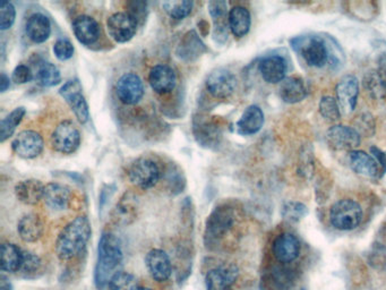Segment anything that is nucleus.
I'll return each mask as SVG.
<instances>
[{
    "label": "nucleus",
    "mask_w": 386,
    "mask_h": 290,
    "mask_svg": "<svg viewBox=\"0 0 386 290\" xmlns=\"http://www.w3.org/2000/svg\"><path fill=\"white\" fill-rule=\"evenodd\" d=\"M124 252L120 240L115 234L106 231L101 236L97 246V264L95 270V284L97 289L109 286L112 277L121 271Z\"/></svg>",
    "instance_id": "1"
},
{
    "label": "nucleus",
    "mask_w": 386,
    "mask_h": 290,
    "mask_svg": "<svg viewBox=\"0 0 386 290\" xmlns=\"http://www.w3.org/2000/svg\"><path fill=\"white\" fill-rule=\"evenodd\" d=\"M291 47L312 67H324L327 62L340 65V48L333 39L319 36H297L291 40Z\"/></svg>",
    "instance_id": "2"
},
{
    "label": "nucleus",
    "mask_w": 386,
    "mask_h": 290,
    "mask_svg": "<svg viewBox=\"0 0 386 290\" xmlns=\"http://www.w3.org/2000/svg\"><path fill=\"white\" fill-rule=\"evenodd\" d=\"M92 235L91 222L85 216H80L69 222L57 237V256L69 261L80 256L89 243Z\"/></svg>",
    "instance_id": "3"
},
{
    "label": "nucleus",
    "mask_w": 386,
    "mask_h": 290,
    "mask_svg": "<svg viewBox=\"0 0 386 290\" xmlns=\"http://www.w3.org/2000/svg\"><path fill=\"white\" fill-rule=\"evenodd\" d=\"M235 222V212L229 205L216 207L207 216L204 229V244L207 249H213L220 240L233 228Z\"/></svg>",
    "instance_id": "4"
},
{
    "label": "nucleus",
    "mask_w": 386,
    "mask_h": 290,
    "mask_svg": "<svg viewBox=\"0 0 386 290\" xmlns=\"http://www.w3.org/2000/svg\"><path fill=\"white\" fill-rule=\"evenodd\" d=\"M330 220L332 225L339 230H352L363 220V210L352 200H341L336 202L331 209Z\"/></svg>",
    "instance_id": "5"
},
{
    "label": "nucleus",
    "mask_w": 386,
    "mask_h": 290,
    "mask_svg": "<svg viewBox=\"0 0 386 290\" xmlns=\"http://www.w3.org/2000/svg\"><path fill=\"white\" fill-rule=\"evenodd\" d=\"M159 165L149 158H139L134 161L128 169L130 183L141 190H150L161 179Z\"/></svg>",
    "instance_id": "6"
},
{
    "label": "nucleus",
    "mask_w": 386,
    "mask_h": 290,
    "mask_svg": "<svg viewBox=\"0 0 386 290\" xmlns=\"http://www.w3.org/2000/svg\"><path fill=\"white\" fill-rule=\"evenodd\" d=\"M81 132L76 125L71 120H64L60 123L51 137V145L53 150L62 154H71L80 148Z\"/></svg>",
    "instance_id": "7"
},
{
    "label": "nucleus",
    "mask_w": 386,
    "mask_h": 290,
    "mask_svg": "<svg viewBox=\"0 0 386 290\" xmlns=\"http://www.w3.org/2000/svg\"><path fill=\"white\" fill-rule=\"evenodd\" d=\"M60 95L65 99L71 111L81 124H85L90 118L89 104L83 95L80 81L71 80L62 86Z\"/></svg>",
    "instance_id": "8"
},
{
    "label": "nucleus",
    "mask_w": 386,
    "mask_h": 290,
    "mask_svg": "<svg viewBox=\"0 0 386 290\" xmlns=\"http://www.w3.org/2000/svg\"><path fill=\"white\" fill-rule=\"evenodd\" d=\"M137 21L128 13H115L106 20L110 38L118 43L130 41L137 31Z\"/></svg>",
    "instance_id": "9"
},
{
    "label": "nucleus",
    "mask_w": 386,
    "mask_h": 290,
    "mask_svg": "<svg viewBox=\"0 0 386 290\" xmlns=\"http://www.w3.org/2000/svg\"><path fill=\"white\" fill-rule=\"evenodd\" d=\"M116 95L121 104L135 106L144 95V84L141 77L135 73L121 75L116 84Z\"/></svg>",
    "instance_id": "10"
},
{
    "label": "nucleus",
    "mask_w": 386,
    "mask_h": 290,
    "mask_svg": "<svg viewBox=\"0 0 386 290\" xmlns=\"http://www.w3.org/2000/svg\"><path fill=\"white\" fill-rule=\"evenodd\" d=\"M207 90L216 99H227L236 91L237 78L230 71L216 69L207 76Z\"/></svg>",
    "instance_id": "11"
},
{
    "label": "nucleus",
    "mask_w": 386,
    "mask_h": 290,
    "mask_svg": "<svg viewBox=\"0 0 386 290\" xmlns=\"http://www.w3.org/2000/svg\"><path fill=\"white\" fill-rule=\"evenodd\" d=\"M45 148V141L36 130H23L13 139V151L23 159L39 157Z\"/></svg>",
    "instance_id": "12"
},
{
    "label": "nucleus",
    "mask_w": 386,
    "mask_h": 290,
    "mask_svg": "<svg viewBox=\"0 0 386 290\" xmlns=\"http://www.w3.org/2000/svg\"><path fill=\"white\" fill-rule=\"evenodd\" d=\"M327 143L338 151H354L360 144V134L354 128L336 125L327 130Z\"/></svg>",
    "instance_id": "13"
},
{
    "label": "nucleus",
    "mask_w": 386,
    "mask_h": 290,
    "mask_svg": "<svg viewBox=\"0 0 386 290\" xmlns=\"http://www.w3.org/2000/svg\"><path fill=\"white\" fill-rule=\"evenodd\" d=\"M238 275L239 270L235 264L224 263L211 269L205 275L207 290H231Z\"/></svg>",
    "instance_id": "14"
},
{
    "label": "nucleus",
    "mask_w": 386,
    "mask_h": 290,
    "mask_svg": "<svg viewBox=\"0 0 386 290\" xmlns=\"http://www.w3.org/2000/svg\"><path fill=\"white\" fill-rule=\"evenodd\" d=\"M145 265L156 282H167L172 275V263L169 255L163 249H151L145 256Z\"/></svg>",
    "instance_id": "15"
},
{
    "label": "nucleus",
    "mask_w": 386,
    "mask_h": 290,
    "mask_svg": "<svg viewBox=\"0 0 386 290\" xmlns=\"http://www.w3.org/2000/svg\"><path fill=\"white\" fill-rule=\"evenodd\" d=\"M336 101L342 113H350L356 108L359 95V83L354 75L342 77L336 85Z\"/></svg>",
    "instance_id": "16"
},
{
    "label": "nucleus",
    "mask_w": 386,
    "mask_h": 290,
    "mask_svg": "<svg viewBox=\"0 0 386 290\" xmlns=\"http://www.w3.org/2000/svg\"><path fill=\"white\" fill-rule=\"evenodd\" d=\"M193 133L198 144L207 149L218 146L222 139L221 128L219 127V125L203 117L194 119Z\"/></svg>",
    "instance_id": "17"
},
{
    "label": "nucleus",
    "mask_w": 386,
    "mask_h": 290,
    "mask_svg": "<svg viewBox=\"0 0 386 290\" xmlns=\"http://www.w3.org/2000/svg\"><path fill=\"white\" fill-rule=\"evenodd\" d=\"M149 83L158 95H167L176 88L177 75L170 66L160 64L151 69Z\"/></svg>",
    "instance_id": "18"
},
{
    "label": "nucleus",
    "mask_w": 386,
    "mask_h": 290,
    "mask_svg": "<svg viewBox=\"0 0 386 290\" xmlns=\"http://www.w3.org/2000/svg\"><path fill=\"white\" fill-rule=\"evenodd\" d=\"M272 251L277 260L282 263H290L299 256L301 243L295 235L283 233L275 238Z\"/></svg>",
    "instance_id": "19"
},
{
    "label": "nucleus",
    "mask_w": 386,
    "mask_h": 290,
    "mask_svg": "<svg viewBox=\"0 0 386 290\" xmlns=\"http://www.w3.org/2000/svg\"><path fill=\"white\" fill-rule=\"evenodd\" d=\"M73 32L80 43L91 46L100 38V25L91 16H77L73 22Z\"/></svg>",
    "instance_id": "20"
},
{
    "label": "nucleus",
    "mask_w": 386,
    "mask_h": 290,
    "mask_svg": "<svg viewBox=\"0 0 386 290\" xmlns=\"http://www.w3.org/2000/svg\"><path fill=\"white\" fill-rule=\"evenodd\" d=\"M205 51H207V47L198 36V33L195 31H189L181 39L176 54L178 58L184 62H194L198 60Z\"/></svg>",
    "instance_id": "21"
},
{
    "label": "nucleus",
    "mask_w": 386,
    "mask_h": 290,
    "mask_svg": "<svg viewBox=\"0 0 386 290\" xmlns=\"http://www.w3.org/2000/svg\"><path fill=\"white\" fill-rule=\"evenodd\" d=\"M264 125V113L259 106L251 104L246 108L237 123V132L240 135L248 137L259 133Z\"/></svg>",
    "instance_id": "22"
},
{
    "label": "nucleus",
    "mask_w": 386,
    "mask_h": 290,
    "mask_svg": "<svg viewBox=\"0 0 386 290\" xmlns=\"http://www.w3.org/2000/svg\"><path fill=\"white\" fill-rule=\"evenodd\" d=\"M71 188L64 184L49 183L46 185L43 200L51 210H66L71 201Z\"/></svg>",
    "instance_id": "23"
},
{
    "label": "nucleus",
    "mask_w": 386,
    "mask_h": 290,
    "mask_svg": "<svg viewBox=\"0 0 386 290\" xmlns=\"http://www.w3.org/2000/svg\"><path fill=\"white\" fill-rule=\"evenodd\" d=\"M287 62L281 56H268L260 62V73L263 80L270 84H277L286 80Z\"/></svg>",
    "instance_id": "24"
},
{
    "label": "nucleus",
    "mask_w": 386,
    "mask_h": 290,
    "mask_svg": "<svg viewBox=\"0 0 386 290\" xmlns=\"http://www.w3.org/2000/svg\"><path fill=\"white\" fill-rule=\"evenodd\" d=\"M27 38L34 43H43L51 34V24L49 18L41 13L32 14L25 24Z\"/></svg>",
    "instance_id": "25"
},
{
    "label": "nucleus",
    "mask_w": 386,
    "mask_h": 290,
    "mask_svg": "<svg viewBox=\"0 0 386 290\" xmlns=\"http://www.w3.org/2000/svg\"><path fill=\"white\" fill-rule=\"evenodd\" d=\"M349 165L354 172L368 178H378L380 175V165L374 157L364 151L349 152Z\"/></svg>",
    "instance_id": "26"
},
{
    "label": "nucleus",
    "mask_w": 386,
    "mask_h": 290,
    "mask_svg": "<svg viewBox=\"0 0 386 290\" xmlns=\"http://www.w3.org/2000/svg\"><path fill=\"white\" fill-rule=\"evenodd\" d=\"M45 187L38 179H27L16 184L15 195L24 205H36L43 199Z\"/></svg>",
    "instance_id": "27"
},
{
    "label": "nucleus",
    "mask_w": 386,
    "mask_h": 290,
    "mask_svg": "<svg viewBox=\"0 0 386 290\" xmlns=\"http://www.w3.org/2000/svg\"><path fill=\"white\" fill-rule=\"evenodd\" d=\"M18 233L25 243H34L43 234V223L38 214H25L18 221Z\"/></svg>",
    "instance_id": "28"
},
{
    "label": "nucleus",
    "mask_w": 386,
    "mask_h": 290,
    "mask_svg": "<svg viewBox=\"0 0 386 290\" xmlns=\"http://www.w3.org/2000/svg\"><path fill=\"white\" fill-rule=\"evenodd\" d=\"M251 25V13L242 6H235L228 14V27L236 38H244Z\"/></svg>",
    "instance_id": "29"
},
{
    "label": "nucleus",
    "mask_w": 386,
    "mask_h": 290,
    "mask_svg": "<svg viewBox=\"0 0 386 290\" xmlns=\"http://www.w3.org/2000/svg\"><path fill=\"white\" fill-rule=\"evenodd\" d=\"M306 84L298 77H288L280 86V95L287 104H298L307 97Z\"/></svg>",
    "instance_id": "30"
},
{
    "label": "nucleus",
    "mask_w": 386,
    "mask_h": 290,
    "mask_svg": "<svg viewBox=\"0 0 386 290\" xmlns=\"http://www.w3.org/2000/svg\"><path fill=\"white\" fill-rule=\"evenodd\" d=\"M24 252L15 244L5 243L1 245V270L3 272L15 273L20 271Z\"/></svg>",
    "instance_id": "31"
},
{
    "label": "nucleus",
    "mask_w": 386,
    "mask_h": 290,
    "mask_svg": "<svg viewBox=\"0 0 386 290\" xmlns=\"http://www.w3.org/2000/svg\"><path fill=\"white\" fill-rule=\"evenodd\" d=\"M132 194H125L121 198L119 203H117L115 211H113V220L117 225H130L135 220L137 214V207L134 202Z\"/></svg>",
    "instance_id": "32"
},
{
    "label": "nucleus",
    "mask_w": 386,
    "mask_h": 290,
    "mask_svg": "<svg viewBox=\"0 0 386 290\" xmlns=\"http://www.w3.org/2000/svg\"><path fill=\"white\" fill-rule=\"evenodd\" d=\"M25 113H27L25 108L18 107L13 110L6 118L1 120V123H0V141H1V143L13 137V134L15 133L16 127L23 120Z\"/></svg>",
    "instance_id": "33"
},
{
    "label": "nucleus",
    "mask_w": 386,
    "mask_h": 290,
    "mask_svg": "<svg viewBox=\"0 0 386 290\" xmlns=\"http://www.w3.org/2000/svg\"><path fill=\"white\" fill-rule=\"evenodd\" d=\"M366 91L374 99H383L386 95V80L380 71H371L364 78Z\"/></svg>",
    "instance_id": "34"
},
{
    "label": "nucleus",
    "mask_w": 386,
    "mask_h": 290,
    "mask_svg": "<svg viewBox=\"0 0 386 290\" xmlns=\"http://www.w3.org/2000/svg\"><path fill=\"white\" fill-rule=\"evenodd\" d=\"M36 80L40 85L53 88L60 83L62 75L56 65H53L51 62H42L41 65L39 66Z\"/></svg>",
    "instance_id": "35"
},
{
    "label": "nucleus",
    "mask_w": 386,
    "mask_h": 290,
    "mask_svg": "<svg viewBox=\"0 0 386 290\" xmlns=\"http://www.w3.org/2000/svg\"><path fill=\"white\" fill-rule=\"evenodd\" d=\"M18 272L25 279H36L42 273V261L32 252H24L21 269Z\"/></svg>",
    "instance_id": "36"
},
{
    "label": "nucleus",
    "mask_w": 386,
    "mask_h": 290,
    "mask_svg": "<svg viewBox=\"0 0 386 290\" xmlns=\"http://www.w3.org/2000/svg\"><path fill=\"white\" fill-rule=\"evenodd\" d=\"M163 7L171 18L181 21L192 13L194 3L193 1H165Z\"/></svg>",
    "instance_id": "37"
},
{
    "label": "nucleus",
    "mask_w": 386,
    "mask_h": 290,
    "mask_svg": "<svg viewBox=\"0 0 386 290\" xmlns=\"http://www.w3.org/2000/svg\"><path fill=\"white\" fill-rule=\"evenodd\" d=\"M110 290H139V284L135 275L125 271H119L110 282Z\"/></svg>",
    "instance_id": "38"
},
{
    "label": "nucleus",
    "mask_w": 386,
    "mask_h": 290,
    "mask_svg": "<svg viewBox=\"0 0 386 290\" xmlns=\"http://www.w3.org/2000/svg\"><path fill=\"white\" fill-rule=\"evenodd\" d=\"M340 107L338 101L332 97H323L319 102V113L329 123H336L340 119Z\"/></svg>",
    "instance_id": "39"
},
{
    "label": "nucleus",
    "mask_w": 386,
    "mask_h": 290,
    "mask_svg": "<svg viewBox=\"0 0 386 290\" xmlns=\"http://www.w3.org/2000/svg\"><path fill=\"white\" fill-rule=\"evenodd\" d=\"M16 9L11 1L3 0L0 3V30H9L15 22Z\"/></svg>",
    "instance_id": "40"
},
{
    "label": "nucleus",
    "mask_w": 386,
    "mask_h": 290,
    "mask_svg": "<svg viewBox=\"0 0 386 290\" xmlns=\"http://www.w3.org/2000/svg\"><path fill=\"white\" fill-rule=\"evenodd\" d=\"M367 260L371 267L380 272H386V246L375 245L369 252Z\"/></svg>",
    "instance_id": "41"
},
{
    "label": "nucleus",
    "mask_w": 386,
    "mask_h": 290,
    "mask_svg": "<svg viewBox=\"0 0 386 290\" xmlns=\"http://www.w3.org/2000/svg\"><path fill=\"white\" fill-rule=\"evenodd\" d=\"M74 46L67 39H58L53 45V54L60 62L71 60V57L74 56Z\"/></svg>",
    "instance_id": "42"
},
{
    "label": "nucleus",
    "mask_w": 386,
    "mask_h": 290,
    "mask_svg": "<svg viewBox=\"0 0 386 290\" xmlns=\"http://www.w3.org/2000/svg\"><path fill=\"white\" fill-rule=\"evenodd\" d=\"M282 214L284 219L290 220V221H298L303 219L307 214V207L301 203H295L290 202L284 205L282 209Z\"/></svg>",
    "instance_id": "43"
},
{
    "label": "nucleus",
    "mask_w": 386,
    "mask_h": 290,
    "mask_svg": "<svg viewBox=\"0 0 386 290\" xmlns=\"http://www.w3.org/2000/svg\"><path fill=\"white\" fill-rule=\"evenodd\" d=\"M33 78V73L30 67L27 65L16 66L13 71L12 80L15 84H27Z\"/></svg>",
    "instance_id": "44"
},
{
    "label": "nucleus",
    "mask_w": 386,
    "mask_h": 290,
    "mask_svg": "<svg viewBox=\"0 0 386 290\" xmlns=\"http://www.w3.org/2000/svg\"><path fill=\"white\" fill-rule=\"evenodd\" d=\"M357 132L359 134H364V135H371L374 133V122H373V117L371 116L365 115L357 117Z\"/></svg>",
    "instance_id": "45"
},
{
    "label": "nucleus",
    "mask_w": 386,
    "mask_h": 290,
    "mask_svg": "<svg viewBox=\"0 0 386 290\" xmlns=\"http://www.w3.org/2000/svg\"><path fill=\"white\" fill-rule=\"evenodd\" d=\"M207 7L209 15L212 16L213 20H220L227 14L228 5L226 1H209Z\"/></svg>",
    "instance_id": "46"
},
{
    "label": "nucleus",
    "mask_w": 386,
    "mask_h": 290,
    "mask_svg": "<svg viewBox=\"0 0 386 290\" xmlns=\"http://www.w3.org/2000/svg\"><path fill=\"white\" fill-rule=\"evenodd\" d=\"M128 7H130L128 14L133 16L139 23V20H141L142 16L144 15L146 12V4L142 3V1H134V3L128 4Z\"/></svg>",
    "instance_id": "47"
},
{
    "label": "nucleus",
    "mask_w": 386,
    "mask_h": 290,
    "mask_svg": "<svg viewBox=\"0 0 386 290\" xmlns=\"http://www.w3.org/2000/svg\"><path fill=\"white\" fill-rule=\"evenodd\" d=\"M227 24L220 23L216 25V29H214V32H213V38L219 43H223L226 40L228 39V29Z\"/></svg>",
    "instance_id": "48"
},
{
    "label": "nucleus",
    "mask_w": 386,
    "mask_h": 290,
    "mask_svg": "<svg viewBox=\"0 0 386 290\" xmlns=\"http://www.w3.org/2000/svg\"><path fill=\"white\" fill-rule=\"evenodd\" d=\"M371 153L374 156L375 160L378 161L380 167H383L386 172V152L380 151L378 148H371Z\"/></svg>",
    "instance_id": "49"
},
{
    "label": "nucleus",
    "mask_w": 386,
    "mask_h": 290,
    "mask_svg": "<svg viewBox=\"0 0 386 290\" xmlns=\"http://www.w3.org/2000/svg\"><path fill=\"white\" fill-rule=\"evenodd\" d=\"M9 86H11V80H9V77L5 73H3L1 77H0V91L3 92V93L4 92H6L9 89Z\"/></svg>",
    "instance_id": "50"
},
{
    "label": "nucleus",
    "mask_w": 386,
    "mask_h": 290,
    "mask_svg": "<svg viewBox=\"0 0 386 290\" xmlns=\"http://www.w3.org/2000/svg\"><path fill=\"white\" fill-rule=\"evenodd\" d=\"M0 290H14L12 282H9L5 275H1L0 279Z\"/></svg>",
    "instance_id": "51"
},
{
    "label": "nucleus",
    "mask_w": 386,
    "mask_h": 290,
    "mask_svg": "<svg viewBox=\"0 0 386 290\" xmlns=\"http://www.w3.org/2000/svg\"><path fill=\"white\" fill-rule=\"evenodd\" d=\"M380 74L385 77L386 80V58H382L380 62Z\"/></svg>",
    "instance_id": "52"
},
{
    "label": "nucleus",
    "mask_w": 386,
    "mask_h": 290,
    "mask_svg": "<svg viewBox=\"0 0 386 290\" xmlns=\"http://www.w3.org/2000/svg\"><path fill=\"white\" fill-rule=\"evenodd\" d=\"M139 290H153V289H151V288H148V287H139Z\"/></svg>",
    "instance_id": "53"
}]
</instances>
